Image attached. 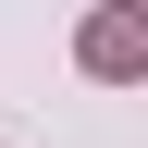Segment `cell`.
I'll use <instances>...</instances> for the list:
<instances>
[{"label":"cell","instance_id":"6da1fadb","mask_svg":"<svg viewBox=\"0 0 148 148\" xmlns=\"http://www.w3.org/2000/svg\"><path fill=\"white\" fill-rule=\"evenodd\" d=\"M86 62H99V74H136V62H148V37L111 12V25H86Z\"/></svg>","mask_w":148,"mask_h":148}]
</instances>
